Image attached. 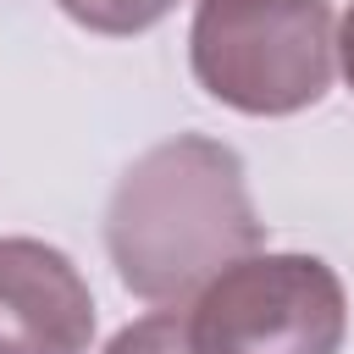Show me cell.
<instances>
[{"label": "cell", "mask_w": 354, "mask_h": 354, "mask_svg": "<svg viewBox=\"0 0 354 354\" xmlns=\"http://www.w3.org/2000/svg\"><path fill=\"white\" fill-rule=\"evenodd\" d=\"M266 221L232 144L177 133L144 149L105 205V249L127 293L149 304L194 299L216 271L254 254Z\"/></svg>", "instance_id": "1"}, {"label": "cell", "mask_w": 354, "mask_h": 354, "mask_svg": "<svg viewBox=\"0 0 354 354\" xmlns=\"http://www.w3.org/2000/svg\"><path fill=\"white\" fill-rule=\"evenodd\" d=\"M199 88L243 116H293L326 100L337 77V28L326 0H199L188 28Z\"/></svg>", "instance_id": "2"}, {"label": "cell", "mask_w": 354, "mask_h": 354, "mask_svg": "<svg viewBox=\"0 0 354 354\" xmlns=\"http://www.w3.org/2000/svg\"><path fill=\"white\" fill-rule=\"evenodd\" d=\"M348 293L321 254L254 249L216 271L188 310V354H343Z\"/></svg>", "instance_id": "3"}, {"label": "cell", "mask_w": 354, "mask_h": 354, "mask_svg": "<svg viewBox=\"0 0 354 354\" xmlns=\"http://www.w3.org/2000/svg\"><path fill=\"white\" fill-rule=\"evenodd\" d=\"M94 293L44 238H0V354H88Z\"/></svg>", "instance_id": "4"}, {"label": "cell", "mask_w": 354, "mask_h": 354, "mask_svg": "<svg viewBox=\"0 0 354 354\" xmlns=\"http://www.w3.org/2000/svg\"><path fill=\"white\" fill-rule=\"evenodd\" d=\"M77 28L88 33H111V39H133L144 28H155L177 0H55Z\"/></svg>", "instance_id": "5"}, {"label": "cell", "mask_w": 354, "mask_h": 354, "mask_svg": "<svg viewBox=\"0 0 354 354\" xmlns=\"http://www.w3.org/2000/svg\"><path fill=\"white\" fill-rule=\"evenodd\" d=\"M105 354H188V310H149L127 321Z\"/></svg>", "instance_id": "6"}, {"label": "cell", "mask_w": 354, "mask_h": 354, "mask_svg": "<svg viewBox=\"0 0 354 354\" xmlns=\"http://www.w3.org/2000/svg\"><path fill=\"white\" fill-rule=\"evenodd\" d=\"M337 66H343V83L354 88V0H348V11L337 22Z\"/></svg>", "instance_id": "7"}]
</instances>
